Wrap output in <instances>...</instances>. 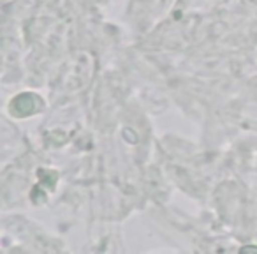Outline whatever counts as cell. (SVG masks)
Returning a JSON list of instances; mask_svg holds the SVG:
<instances>
[{
    "label": "cell",
    "instance_id": "cell-1",
    "mask_svg": "<svg viewBox=\"0 0 257 254\" xmlns=\"http://www.w3.org/2000/svg\"><path fill=\"white\" fill-rule=\"evenodd\" d=\"M13 111L20 117H25V115H30L34 113L36 110V97L32 94H20L11 104Z\"/></svg>",
    "mask_w": 257,
    "mask_h": 254
},
{
    "label": "cell",
    "instance_id": "cell-2",
    "mask_svg": "<svg viewBox=\"0 0 257 254\" xmlns=\"http://www.w3.org/2000/svg\"><path fill=\"white\" fill-rule=\"evenodd\" d=\"M243 250H257V247H245Z\"/></svg>",
    "mask_w": 257,
    "mask_h": 254
}]
</instances>
